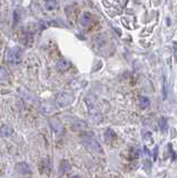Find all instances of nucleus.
Masks as SVG:
<instances>
[{
    "label": "nucleus",
    "mask_w": 177,
    "mask_h": 178,
    "mask_svg": "<svg viewBox=\"0 0 177 178\" xmlns=\"http://www.w3.org/2000/svg\"><path fill=\"white\" fill-rule=\"evenodd\" d=\"M169 150L172 151V160L175 161L176 160V154H175V151L173 150V147H172V145L169 144Z\"/></svg>",
    "instance_id": "obj_18"
},
{
    "label": "nucleus",
    "mask_w": 177,
    "mask_h": 178,
    "mask_svg": "<svg viewBox=\"0 0 177 178\" xmlns=\"http://www.w3.org/2000/svg\"><path fill=\"white\" fill-rule=\"evenodd\" d=\"M144 167L146 168L147 171H149L150 170V167H152V163H150L149 160L145 161V163H144Z\"/></svg>",
    "instance_id": "obj_17"
},
{
    "label": "nucleus",
    "mask_w": 177,
    "mask_h": 178,
    "mask_svg": "<svg viewBox=\"0 0 177 178\" xmlns=\"http://www.w3.org/2000/svg\"><path fill=\"white\" fill-rule=\"evenodd\" d=\"M158 126H159L160 130L162 131H167L168 129V120H167L166 117H160L159 120H158Z\"/></svg>",
    "instance_id": "obj_8"
},
{
    "label": "nucleus",
    "mask_w": 177,
    "mask_h": 178,
    "mask_svg": "<svg viewBox=\"0 0 177 178\" xmlns=\"http://www.w3.org/2000/svg\"><path fill=\"white\" fill-rule=\"evenodd\" d=\"M70 178H82V176H79V175H75V176H72Z\"/></svg>",
    "instance_id": "obj_19"
},
{
    "label": "nucleus",
    "mask_w": 177,
    "mask_h": 178,
    "mask_svg": "<svg viewBox=\"0 0 177 178\" xmlns=\"http://www.w3.org/2000/svg\"><path fill=\"white\" fill-rule=\"evenodd\" d=\"M45 6H46V9H47V10L51 11L57 7V2H56V0H47Z\"/></svg>",
    "instance_id": "obj_13"
},
{
    "label": "nucleus",
    "mask_w": 177,
    "mask_h": 178,
    "mask_svg": "<svg viewBox=\"0 0 177 178\" xmlns=\"http://www.w3.org/2000/svg\"><path fill=\"white\" fill-rule=\"evenodd\" d=\"M139 105L143 109H145V108H147V107H149V105H150L149 98L146 96H142L139 98Z\"/></svg>",
    "instance_id": "obj_11"
},
{
    "label": "nucleus",
    "mask_w": 177,
    "mask_h": 178,
    "mask_svg": "<svg viewBox=\"0 0 177 178\" xmlns=\"http://www.w3.org/2000/svg\"><path fill=\"white\" fill-rule=\"evenodd\" d=\"M8 79V71L4 67H0V81H4Z\"/></svg>",
    "instance_id": "obj_16"
},
{
    "label": "nucleus",
    "mask_w": 177,
    "mask_h": 178,
    "mask_svg": "<svg viewBox=\"0 0 177 178\" xmlns=\"http://www.w3.org/2000/svg\"><path fill=\"white\" fill-rule=\"evenodd\" d=\"M70 67V62L65 58H62L57 62V69L59 71H66Z\"/></svg>",
    "instance_id": "obj_6"
},
{
    "label": "nucleus",
    "mask_w": 177,
    "mask_h": 178,
    "mask_svg": "<svg viewBox=\"0 0 177 178\" xmlns=\"http://www.w3.org/2000/svg\"><path fill=\"white\" fill-rule=\"evenodd\" d=\"M85 127H86L85 121L79 120V119H75V121L72 124V128H74L75 130H80V129H82V128H85Z\"/></svg>",
    "instance_id": "obj_9"
},
{
    "label": "nucleus",
    "mask_w": 177,
    "mask_h": 178,
    "mask_svg": "<svg viewBox=\"0 0 177 178\" xmlns=\"http://www.w3.org/2000/svg\"><path fill=\"white\" fill-rule=\"evenodd\" d=\"M74 101V97L72 95H69V94H66V93H62L59 94L56 98V103L59 107H66V106H69L70 104Z\"/></svg>",
    "instance_id": "obj_3"
},
{
    "label": "nucleus",
    "mask_w": 177,
    "mask_h": 178,
    "mask_svg": "<svg viewBox=\"0 0 177 178\" xmlns=\"http://www.w3.org/2000/svg\"><path fill=\"white\" fill-rule=\"evenodd\" d=\"M162 91H163L164 99H166V98H167V95H168V91H169V87H168V81H167L166 78H164L163 89H162Z\"/></svg>",
    "instance_id": "obj_12"
},
{
    "label": "nucleus",
    "mask_w": 177,
    "mask_h": 178,
    "mask_svg": "<svg viewBox=\"0 0 177 178\" xmlns=\"http://www.w3.org/2000/svg\"><path fill=\"white\" fill-rule=\"evenodd\" d=\"M116 138V134L112 131V129H107L105 133V139L106 141H110L112 139H115Z\"/></svg>",
    "instance_id": "obj_14"
},
{
    "label": "nucleus",
    "mask_w": 177,
    "mask_h": 178,
    "mask_svg": "<svg viewBox=\"0 0 177 178\" xmlns=\"http://www.w3.org/2000/svg\"><path fill=\"white\" fill-rule=\"evenodd\" d=\"M49 124H50L51 129H52L55 135L60 136L62 133L64 131V126L60 123V120L58 119V118H51V119H49Z\"/></svg>",
    "instance_id": "obj_4"
},
{
    "label": "nucleus",
    "mask_w": 177,
    "mask_h": 178,
    "mask_svg": "<svg viewBox=\"0 0 177 178\" xmlns=\"http://www.w3.org/2000/svg\"><path fill=\"white\" fill-rule=\"evenodd\" d=\"M72 169V165L70 163H68L67 160H62L60 163V171L62 173H68Z\"/></svg>",
    "instance_id": "obj_10"
},
{
    "label": "nucleus",
    "mask_w": 177,
    "mask_h": 178,
    "mask_svg": "<svg viewBox=\"0 0 177 178\" xmlns=\"http://www.w3.org/2000/svg\"><path fill=\"white\" fill-rule=\"evenodd\" d=\"M89 22H90V15L89 14H84L82 15V26H88L89 25Z\"/></svg>",
    "instance_id": "obj_15"
},
{
    "label": "nucleus",
    "mask_w": 177,
    "mask_h": 178,
    "mask_svg": "<svg viewBox=\"0 0 177 178\" xmlns=\"http://www.w3.org/2000/svg\"><path fill=\"white\" fill-rule=\"evenodd\" d=\"M82 141L84 146H85L89 151H92L94 154H102V149L100 147V145L96 138L92 136V134H84V136L82 138Z\"/></svg>",
    "instance_id": "obj_1"
},
{
    "label": "nucleus",
    "mask_w": 177,
    "mask_h": 178,
    "mask_svg": "<svg viewBox=\"0 0 177 178\" xmlns=\"http://www.w3.org/2000/svg\"><path fill=\"white\" fill-rule=\"evenodd\" d=\"M0 134L4 137H10V135L12 134V128L8 125H2L0 127Z\"/></svg>",
    "instance_id": "obj_7"
},
{
    "label": "nucleus",
    "mask_w": 177,
    "mask_h": 178,
    "mask_svg": "<svg viewBox=\"0 0 177 178\" xmlns=\"http://www.w3.org/2000/svg\"><path fill=\"white\" fill-rule=\"evenodd\" d=\"M22 49L19 47L11 48L7 54V62L10 65H18L22 59Z\"/></svg>",
    "instance_id": "obj_2"
},
{
    "label": "nucleus",
    "mask_w": 177,
    "mask_h": 178,
    "mask_svg": "<svg viewBox=\"0 0 177 178\" xmlns=\"http://www.w3.org/2000/svg\"><path fill=\"white\" fill-rule=\"evenodd\" d=\"M15 168H16V170H17L18 173H20V174L26 175V174H30L31 173V168L27 163H18Z\"/></svg>",
    "instance_id": "obj_5"
}]
</instances>
